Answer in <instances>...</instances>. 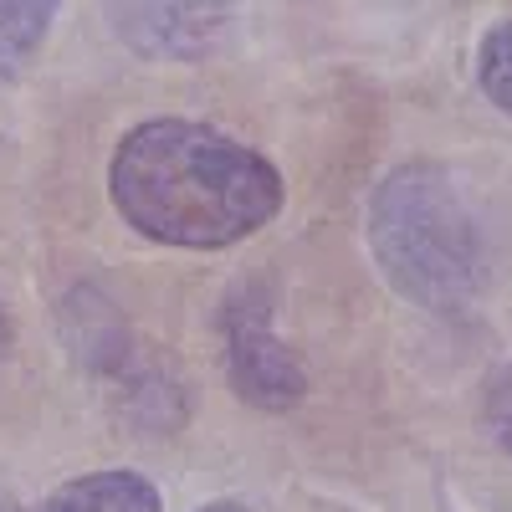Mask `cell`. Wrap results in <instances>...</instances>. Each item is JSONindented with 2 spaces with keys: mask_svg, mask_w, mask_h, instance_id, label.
<instances>
[{
  "mask_svg": "<svg viewBox=\"0 0 512 512\" xmlns=\"http://www.w3.org/2000/svg\"><path fill=\"white\" fill-rule=\"evenodd\" d=\"M0 333H6V313H0Z\"/></svg>",
  "mask_w": 512,
  "mask_h": 512,
  "instance_id": "10",
  "label": "cell"
},
{
  "mask_svg": "<svg viewBox=\"0 0 512 512\" xmlns=\"http://www.w3.org/2000/svg\"><path fill=\"white\" fill-rule=\"evenodd\" d=\"M47 21L52 6H0V82L26 67V57L47 36Z\"/></svg>",
  "mask_w": 512,
  "mask_h": 512,
  "instance_id": "5",
  "label": "cell"
},
{
  "mask_svg": "<svg viewBox=\"0 0 512 512\" xmlns=\"http://www.w3.org/2000/svg\"><path fill=\"white\" fill-rule=\"evenodd\" d=\"M487 425H492L497 446L512 456V359H507V369L492 379V395H487Z\"/></svg>",
  "mask_w": 512,
  "mask_h": 512,
  "instance_id": "7",
  "label": "cell"
},
{
  "mask_svg": "<svg viewBox=\"0 0 512 512\" xmlns=\"http://www.w3.org/2000/svg\"><path fill=\"white\" fill-rule=\"evenodd\" d=\"M200 512H241L236 502H210V507H200Z\"/></svg>",
  "mask_w": 512,
  "mask_h": 512,
  "instance_id": "8",
  "label": "cell"
},
{
  "mask_svg": "<svg viewBox=\"0 0 512 512\" xmlns=\"http://www.w3.org/2000/svg\"><path fill=\"white\" fill-rule=\"evenodd\" d=\"M0 512H16V507H11V497H6V492H0Z\"/></svg>",
  "mask_w": 512,
  "mask_h": 512,
  "instance_id": "9",
  "label": "cell"
},
{
  "mask_svg": "<svg viewBox=\"0 0 512 512\" xmlns=\"http://www.w3.org/2000/svg\"><path fill=\"white\" fill-rule=\"evenodd\" d=\"M226 344H231V379L236 390L267 410H287L303 400V369L287 354V344L272 333L262 303H231L226 318Z\"/></svg>",
  "mask_w": 512,
  "mask_h": 512,
  "instance_id": "3",
  "label": "cell"
},
{
  "mask_svg": "<svg viewBox=\"0 0 512 512\" xmlns=\"http://www.w3.org/2000/svg\"><path fill=\"white\" fill-rule=\"evenodd\" d=\"M36 512H159V492L149 477L108 466V472H88L62 482Z\"/></svg>",
  "mask_w": 512,
  "mask_h": 512,
  "instance_id": "4",
  "label": "cell"
},
{
  "mask_svg": "<svg viewBox=\"0 0 512 512\" xmlns=\"http://www.w3.org/2000/svg\"><path fill=\"white\" fill-rule=\"evenodd\" d=\"M482 93L502 108V113H512V21H502L497 31H487V41H482Z\"/></svg>",
  "mask_w": 512,
  "mask_h": 512,
  "instance_id": "6",
  "label": "cell"
},
{
  "mask_svg": "<svg viewBox=\"0 0 512 512\" xmlns=\"http://www.w3.org/2000/svg\"><path fill=\"white\" fill-rule=\"evenodd\" d=\"M369 241L390 282L436 313H461L482 287L477 216L436 164H410L374 195Z\"/></svg>",
  "mask_w": 512,
  "mask_h": 512,
  "instance_id": "2",
  "label": "cell"
},
{
  "mask_svg": "<svg viewBox=\"0 0 512 512\" xmlns=\"http://www.w3.org/2000/svg\"><path fill=\"white\" fill-rule=\"evenodd\" d=\"M118 216L149 241L216 251L262 231L282 210V175L241 139L190 118L128 128L108 164Z\"/></svg>",
  "mask_w": 512,
  "mask_h": 512,
  "instance_id": "1",
  "label": "cell"
}]
</instances>
